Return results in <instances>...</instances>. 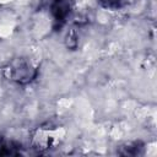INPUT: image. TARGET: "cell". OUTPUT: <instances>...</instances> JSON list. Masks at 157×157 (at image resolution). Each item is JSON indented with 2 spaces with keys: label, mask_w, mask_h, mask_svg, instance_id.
<instances>
[{
  "label": "cell",
  "mask_w": 157,
  "mask_h": 157,
  "mask_svg": "<svg viewBox=\"0 0 157 157\" xmlns=\"http://www.w3.org/2000/svg\"><path fill=\"white\" fill-rule=\"evenodd\" d=\"M70 11V5L67 0H54L52 4V12L56 22H64Z\"/></svg>",
  "instance_id": "1"
},
{
  "label": "cell",
  "mask_w": 157,
  "mask_h": 157,
  "mask_svg": "<svg viewBox=\"0 0 157 157\" xmlns=\"http://www.w3.org/2000/svg\"><path fill=\"white\" fill-rule=\"evenodd\" d=\"M99 2L107 9H117L121 5L123 0H99Z\"/></svg>",
  "instance_id": "3"
},
{
  "label": "cell",
  "mask_w": 157,
  "mask_h": 157,
  "mask_svg": "<svg viewBox=\"0 0 157 157\" xmlns=\"http://www.w3.org/2000/svg\"><path fill=\"white\" fill-rule=\"evenodd\" d=\"M11 74L10 76L12 77V80H16V81H28L31 80L32 75H31V67L26 64H20V66H15L12 69H10Z\"/></svg>",
  "instance_id": "2"
}]
</instances>
